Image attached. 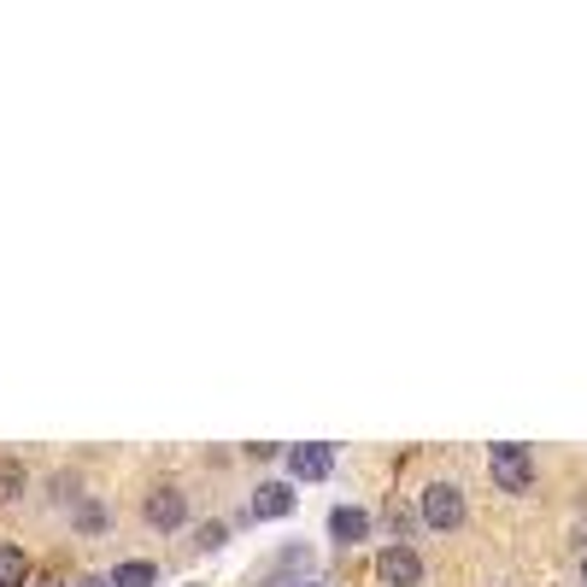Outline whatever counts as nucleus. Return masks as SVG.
I'll use <instances>...</instances> for the list:
<instances>
[{"label": "nucleus", "mask_w": 587, "mask_h": 587, "mask_svg": "<svg viewBox=\"0 0 587 587\" xmlns=\"http://www.w3.org/2000/svg\"><path fill=\"white\" fill-rule=\"evenodd\" d=\"M488 470L494 481L506 494H529L534 488V458H529V446H517V441H499L494 453H488Z\"/></svg>", "instance_id": "f257e3e1"}, {"label": "nucleus", "mask_w": 587, "mask_h": 587, "mask_svg": "<svg viewBox=\"0 0 587 587\" xmlns=\"http://www.w3.org/2000/svg\"><path fill=\"white\" fill-rule=\"evenodd\" d=\"M376 582H383V587H418V582H423V558H418V546L394 541V546L376 552Z\"/></svg>", "instance_id": "f03ea898"}, {"label": "nucleus", "mask_w": 587, "mask_h": 587, "mask_svg": "<svg viewBox=\"0 0 587 587\" xmlns=\"http://www.w3.org/2000/svg\"><path fill=\"white\" fill-rule=\"evenodd\" d=\"M423 523L441 529V534L464 523V494L453 488V481H429L423 488Z\"/></svg>", "instance_id": "7ed1b4c3"}, {"label": "nucleus", "mask_w": 587, "mask_h": 587, "mask_svg": "<svg viewBox=\"0 0 587 587\" xmlns=\"http://www.w3.org/2000/svg\"><path fill=\"white\" fill-rule=\"evenodd\" d=\"M142 517H147L153 529H165V534H170V529H182V523H188V499H182L177 488H153V494L142 499Z\"/></svg>", "instance_id": "20e7f679"}, {"label": "nucleus", "mask_w": 587, "mask_h": 587, "mask_svg": "<svg viewBox=\"0 0 587 587\" xmlns=\"http://www.w3.org/2000/svg\"><path fill=\"white\" fill-rule=\"evenodd\" d=\"M288 470L300 476V481H323L335 470V446H323V441H306V446H288Z\"/></svg>", "instance_id": "39448f33"}, {"label": "nucleus", "mask_w": 587, "mask_h": 587, "mask_svg": "<svg viewBox=\"0 0 587 587\" xmlns=\"http://www.w3.org/2000/svg\"><path fill=\"white\" fill-rule=\"evenodd\" d=\"M365 534H370V511L365 506H335L330 511V541L353 546V541H365Z\"/></svg>", "instance_id": "423d86ee"}, {"label": "nucleus", "mask_w": 587, "mask_h": 587, "mask_svg": "<svg viewBox=\"0 0 587 587\" xmlns=\"http://www.w3.org/2000/svg\"><path fill=\"white\" fill-rule=\"evenodd\" d=\"M253 511L258 517H288L294 511V488H288V481H265V488L253 494Z\"/></svg>", "instance_id": "0eeeda50"}, {"label": "nucleus", "mask_w": 587, "mask_h": 587, "mask_svg": "<svg viewBox=\"0 0 587 587\" xmlns=\"http://www.w3.org/2000/svg\"><path fill=\"white\" fill-rule=\"evenodd\" d=\"M153 582H159V569H153L147 558H130V564L112 569V587H153Z\"/></svg>", "instance_id": "6e6552de"}, {"label": "nucleus", "mask_w": 587, "mask_h": 587, "mask_svg": "<svg viewBox=\"0 0 587 587\" xmlns=\"http://www.w3.org/2000/svg\"><path fill=\"white\" fill-rule=\"evenodd\" d=\"M24 481H30V476H24V464H19V458H0V499H19V494H24Z\"/></svg>", "instance_id": "1a4fd4ad"}, {"label": "nucleus", "mask_w": 587, "mask_h": 587, "mask_svg": "<svg viewBox=\"0 0 587 587\" xmlns=\"http://www.w3.org/2000/svg\"><path fill=\"white\" fill-rule=\"evenodd\" d=\"M19 576H24V552L0 546V587H19Z\"/></svg>", "instance_id": "9d476101"}, {"label": "nucleus", "mask_w": 587, "mask_h": 587, "mask_svg": "<svg viewBox=\"0 0 587 587\" xmlns=\"http://www.w3.org/2000/svg\"><path fill=\"white\" fill-rule=\"evenodd\" d=\"M223 541H230V523H200V552H212Z\"/></svg>", "instance_id": "9b49d317"}, {"label": "nucleus", "mask_w": 587, "mask_h": 587, "mask_svg": "<svg viewBox=\"0 0 587 587\" xmlns=\"http://www.w3.org/2000/svg\"><path fill=\"white\" fill-rule=\"evenodd\" d=\"M77 529L100 534V529H107V511H100V506H77Z\"/></svg>", "instance_id": "f8f14e48"}, {"label": "nucleus", "mask_w": 587, "mask_h": 587, "mask_svg": "<svg viewBox=\"0 0 587 587\" xmlns=\"http://www.w3.org/2000/svg\"><path fill=\"white\" fill-rule=\"evenodd\" d=\"M77 587H112V576H82Z\"/></svg>", "instance_id": "ddd939ff"}, {"label": "nucleus", "mask_w": 587, "mask_h": 587, "mask_svg": "<svg viewBox=\"0 0 587 587\" xmlns=\"http://www.w3.org/2000/svg\"><path fill=\"white\" fill-rule=\"evenodd\" d=\"M294 587H323V582H294Z\"/></svg>", "instance_id": "4468645a"}, {"label": "nucleus", "mask_w": 587, "mask_h": 587, "mask_svg": "<svg viewBox=\"0 0 587 587\" xmlns=\"http://www.w3.org/2000/svg\"><path fill=\"white\" fill-rule=\"evenodd\" d=\"M582 587H587V558H582Z\"/></svg>", "instance_id": "2eb2a0df"}]
</instances>
